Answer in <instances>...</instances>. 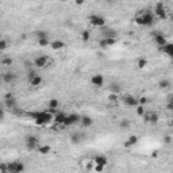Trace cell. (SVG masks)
Listing matches in <instances>:
<instances>
[{
    "label": "cell",
    "instance_id": "cell-1",
    "mask_svg": "<svg viewBox=\"0 0 173 173\" xmlns=\"http://www.w3.org/2000/svg\"><path fill=\"white\" fill-rule=\"evenodd\" d=\"M135 22H137V24H139V26L150 27V26H153V24L156 23V16H154L153 12H150V11L142 10V11H139V12L137 14V16H135Z\"/></svg>",
    "mask_w": 173,
    "mask_h": 173
},
{
    "label": "cell",
    "instance_id": "cell-2",
    "mask_svg": "<svg viewBox=\"0 0 173 173\" xmlns=\"http://www.w3.org/2000/svg\"><path fill=\"white\" fill-rule=\"evenodd\" d=\"M53 118H54V115L49 112L47 110H46V111H39V114H38L37 119H34V122L38 124V126H43V124L50 123V122L53 120Z\"/></svg>",
    "mask_w": 173,
    "mask_h": 173
},
{
    "label": "cell",
    "instance_id": "cell-3",
    "mask_svg": "<svg viewBox=\"0 0 173 173\" xmlns=\"http://www.w3.org/2000/svg\"><path fill=\"white\" fill-rule=\"evenodd\" d=\"M88 22L91 26L93 27H99V29H103V27H105V23H107V20H105V18L103 15H99V14H92V15L88 16Z\"/></svg>",
    "mask_w": 173,
    "mask_h": 173
},
{
    "label": "cell",
    "instance_id": "cell-4",
    "mask_svg": "<svg viewBox=\"0 0 173 173\" xmlns=\"http://www.w3.org/2000/svg\"><path fill=\"white\" fill-rule=\"evenodd\" d=\"M153 15L156 16V18H158V19H166L168 11H166V8H165V4H164L162 2L156 3V7H154Z\"/></svg>",
    "mask_w": 173,
    "mask_h": 173
},
{
    "label": "cell",
    "instance_id": "cell-5",
    "mask_svg": "<svg viewBox=\"0 0 173 173\" xmlns=\"http://www.w3.org/2000/svg\"><path fill=\"white\" fill-rule=\"evenodd\" d=\"M4 105L7 108H12V110H15V108L18 107V102H16L15 95L11 93V92H7V93L4 95Z\"/></svg>",
    "mask_w": 173,
    "mask_h": 173
},
{
    "label": "cell",
    "instance_id": "cell-6",
    "mask_svg": "<svg viewBox=\"0 0 173 173\" xmlns=\"http://www.w3.org/2000/svg\"><path fill=\"white\" fill-rule=\"evenodd\" d=\"M38 142H39V139H38L37 135H27L26 139H24V145H26V147L29 149V150H34V149H37L38 146Z\"/></svg>",
    "mask_w": 173,
    "mask_h": 173
},
{
    "label": "cell",
    "instance_id": "cell-7",
    "mask_svg": "<svg viewBox=\"0 0 173 173\" xmlns=\"http://www.w3.org/2000/svg\"><path fill=\"white\" fill-rule=\"evenodd\" d=\"M80 119H81V116L78 115V114H69V115H66L62 126H65V127L73 126V124H76V123H80Z\"/></svg>",
    "mask_w": 173,
    "mask_h": 173
},
{
    "label": "cell",
    "instance_id": "cell-8",
    "mask_svg": "<svg viewBox=\"0 0 173 173\" xmlns=\"http://www.w3.org/2000/svg\"><path fill=\"white\" fill-rule=\"evenodd\" d=\"M153 42L156 43L158 47H162V46H164L165 43L168 42V39H166V37H165L162 32L154 31V34H153Z\"/></svg>",
    "mask_w": 173,
    "mask_h": 173
},
{
    "label": "cell",
    "instance_id": "cell-9",
    "mask_svg": "<svg viewBox=\"0 0 173 173\" xmlns=\"http://www.w3.org/2000/svg\"><path fill=\"white\" fill-rule=\"evenodd\" d=\"M91 84L93 86H96V88L103 86V84H104V76L100 74V73H95V74H92L91 76Z\"/></svg>",
    "mask_w": 173,
    "mask_h": 173
},
{
    "label": "cell",
    "instance_id": "cell-10",
    "mask_svg": "<svg viewBox=\"0 0 173 173\" xmlns=\"http://www.w3.org/2000/svg\"><path fill=\"white\" fill-rule=\"evenodd\" d=\"M123 103H124V105H127V107H130V108L138 107V97H135L134 95H126V96L123 97Z\"/></svg>",
    "mask_w": 173,
    "mask_h": 173
},
{
    "label": "cell",
    "instance_id": "cell-11",
    "mask_svg": "<svg viewBox=\"0 0 173 173\" xmlns=\"http://www.w3.org/2000/svg\"><path fill=\"white\" fill-rule=\"evenodd\" d=\"M86 135L84 134V132H80V131H74L70 134V141H72V143H74V145H78V143H81L84 139H85Z\"/></svg>",
    "mask_w": 173,
    "mask_h": 173
},
{
    "label": "cell",
    "instance_id": "cell-12",
    "mask_svg": "<svg viewBox=\"0 0 173 173\" xmlns=\"http://www.w3.org/2000/svg\"><path fill=\"white\" fill-rule=\"evenodd\" d=\"M49 62V57L47 56H37L34 58V65L37 68H45Z\"/></svg>",
    "mask_w": 173,
    "mask_h": 173
},
{
    "label": "cell",
    "instance_id": "cell-13",
    "mask_svg": "<svg viewBox=\"0 0 173 173\" xmlns=\"http://www.w3.org/2000/svg\"><path fill=\"white\" fill-rule=\"evenodd\" d=\"M95 165H100V166H107L108 165V157L104 156V154H97L96 157L93 158Z\"/></svg>",
    "mask_w": 173,
    "mask_h": 173
},
{
    "label": "cell",
    "instance_id": "cell-14",
    "mask_svg": "<svg viewBox=\"0 0 173 173\" xmlns=\"http://www.w3.org/2000/svg\"><path fill=\"white\" fill-rule=\"evenodd\" d=\"M143 118H145V122H147V123H150V124H156L157 122H158L159 116H158V114H156V112H147V114L145 112Z\"/></svg>",
    "mask_w": 173,
    "mask_h": 173
},
{
    "label": "cell",
    "instance_id": "cell-15",
    "mask_svg": "<svg viewBox=\"0 0 173 173\" xmlns=\"http://www.w3.org/2000/svg\"><path fill=\"white\" fill-rule=\"evenodd\" d=\"M115 43H116V38H103L99 45H100V47L105 49V47H108V46H114Z\"/></svg>",
    "mask_w": 173,
    "mask_h": 173
},
{
    "label": "cell",
    "instance_id": "cell-16",
    "mask_svg": "<svg viewBox=\"0 0 173 173\" xmlns=\"http://www.w3.org/2000/svg\"><path fill=\"white\" fill-rule=\"evenodd\" d=\"M159 50H161L164 54H166L168 57H172L173 56V43L166 42L162 47H159Z\"/></svg>",
    "mask_w": 173,
    "mask_h": 173
},
{
    "label": "cell",
    "instance_id": "cell-17",
    "mask_svg": "<svg viewBox=\"0 0 173 173\" xmlns=\"http://www.w3.org/2000/svg\"><path fill=\"white\" fill-rule=\"evenodd\" d=\"M80 124L84 127V129H89V127L93 124V119L91 118V116H81L80 119Z\"/></svg>",
    "mask_w": 173,
    "mask_h": 173
},
{
    "label": "cell",
    "instance_id": "cell-18",
    "mask_svg": "<svg viewBox=\"0 0 173 173\" xmlns=\"http://www.w3.org/2000/svg\"><path fill=\"white\" fill-rule=\"evenodd\" d=\"M15 77L16 76H15L14 72H5L4 74H2V80L4 81L5 84H11L14 80H15Z\"/></svg>",
    "mask_w": 173,
    "mask_h": 173
},
{
    "label": "cell",
    "instance_id": "cell-19",
    "mask_svg": "<svg viewBox=\"0 0 173 173\" xmlns=\"http://www.w3.org/2000/svg\"><path fill=\"white\" fill-rule=\"evenodd\" d=\"M50 47L53 49V50H61V49L65 47V42L61 39H56V41H53V42H50Z\"/></svg>",
    "mask_w": 173,
    "mask_h": 173
},
{
    "label": "cell",
    "instance_id": "cell-20",
    "mask_svg": "<svg viewBox=\"0 0 173 173\" xmlns=\"http://www.w3.org/2000/svg\"><path fill=\"white\" fill-rule=\"evenodd\" d=\"M138 141H139V137H138V135H130V137L127 138V141L124 142V146H126V147L134 146V145L138 143Z\"/></svg>",
    "mask_w": 173,
    "mask_h": 173
},
{
    "label": "cell",
    "instance_id": "cell-21",
    "mask_svg": "<svg viewBox=\"0 0 173 173\" xmlns=\"http://www.w3.org/2000/svg\"><path fill=\"white\" fill-rule=\"evenodd\" d=\"M65 118H66V114H64V112H56L53 120H54V123H57V124H64Z\"/></svg>",
    "mask_w": 173,
    "mask_h": 173
},
{
    "label": "cell",
    "instance_id": "cell-22",
    "mask_svg": "<svg viewBox=\"0 0 173 173\" xmlns=\"http://www.w3.org/2000/svg\"><path fill=\"white\" fill-rule=\"evenodd\" d=\"M42 83H43V78H42V76H39V74L34 76V77H32L31 80H30V85H31V86H34V88H37V86H39Z\"/></svg>",
    "mask_w": 173,
    "mask_h": 173
},
{
    "label": "cell",
    "instance_id": "cell-23",
    "mask_svg": "<svg viewBox=\"0 0 173 173\" xmlns=\"http://www.w3.org/2000/svg\"><path fill=\"white\" fill-rule=\"evenodd\" d=\"M108 88H110L111 93H116V95H119V93H120V91H122V85L119 83H111Z\"/></svg>",
    "mask_w": 173,
    "mask_h": 173
},
{
    "label": "cell",
    "instance_id": "cell-24",
    "mask_svg": "<svg viewBox=\"0 0 173 173\" xmlns=\"http://www.w3.org/2000/svg\"><path fill=\"white\" fill-rule=\"evenodd\" d=\"M119 127H120L122 130H129L130 127H131V120L127 118H123L119 120Z\"/></svg>",
    "mask_w": 173,
    "mask_h": 173
},
{
    "label": "cell",
    "instance_id": "cell-25",
    "mask_svg": "<svg viewBox=\"0 0 173 173\" xmlns=\"http://www.w3.org/2000/svg\"><path fill=\"white\" fill-rule=\"evenodd\" d=\"M103 37L104 38H115L116 37V32L114 29H107V27H103Z\"/></svg>",
    "mask_w": 173,
    "mask_h": 173
},
{
    "label": "cell",
    "instance_id": "cell-26",
    "mask_svg": "<svg viewBox=\"0 0 173 173\" xmlns=\"http://www.w3.org/2000/svg\"><path fill=\"white\" fill-rule=\"evenodd\" d=\"M59 107V102L57 99H50L47 102V110H54V111H57V108Z\"/></svg>",
    "mask_w": 173,
    "mask_h": 173
},
{
    "label": "cell",
    "instance_id": "cell-27",
    "mask_svg": "<svg viewBox=\"0 0 173 173\" xmlns=\"http://www.w3.org/2000/svg\"><path fill=\"white\" fill-rule=\"evenodd\" d=\"M38 149V153L39 154H43V156H46V154H49L51 151V146L50 145H43V146H39Z\"/></svg>",
    "mask_w": 173,
    "mask_h": 173
},
{
    "label": "cell",
    "instance_id": "cell-28",
    "mask_svg": "<svg viewBox=\"0 0 173 173\" xmlns=\"http://www.w3.org/2000/svg\"><path fill=\"white\" fill-rule=\"evenodd\" d=\"M169 86H170V81L169 80H166V78L159 80V83H158V88L159 89H166V88H169Z\"/></svg>",
    "mask_w": 173,
    "mask_h": 173
},
{
    "label": "cell",
    "instance_id": "cell-29",
    "mask_svg": "<svg viewBox=\"0 0 173 173\" xmlns=\"http://www.w3.org/2000/svg\"><path fill=\"white\" fill-rule=\"evenodd\" d=\"M15 172L16 173H23L24 172V164L22 161H15Z\"/></svg>",
    "mask_w": 173,
    "mask_h": 173
},
{
    "label": "cell",
    "instance_id": "cell-30",
    "mask_svg": "<svg viewBox=\"0 0 173 173\" xmlns=\"http://www.w3.org/2000/svg\"><path fill=\"white\" fill-rule=\"evenodd\" d=\"M81 39H83L84 42H88V41L91 39V31H89V30H84V31L81 32Z\"/></svg>",
    "mask_w": 173,
    "mask_h": 173
},
{
    "label": "cell",
    "instance_id": "cell-31",
    "mask_svg": "<svg viewBox=\"0 0 173 173\" xmlns=\"http://www.w3.org/2000/svg\"><path fill=\"white\" fill-rule=\"evenodd\" d=\"M35 35H37L38 39H42V38H47V31H45V30H39V31L35 32Z\"/></svg>",
    "mask_w": 173,
    "mask_h": 173
},
{
    "label": "cell",
    "instance_id": "cell-32",
    "mask_svg": "<svg viewBox=\"0 0 173 173\" xmlns=\"http://www.w3.org/2000/svg\"><path fill=\"white\" fill-rule=\"evenodd\" d=\"M135 112H137L138 116H143L145 115V107H143V105H138V107H135Z\"/></svg>",
    "mask_w": 173,
    "mask_h": 173
},
{
    "label": "cell",
    "instance_id": "cell-33",
    "mask_svg": "<svg viewBox=\"0 0 173 173\" xmlns=\"http://www.w3.org/2000/svg\"><path fill=\"white\" fill-rule=\"evenodd\" d=\"M137 64H138V68H139V69H143V68L147 65V59H146V58H139Z\"/></svg>",
    "mask_w": 173,
    "mask_h": 173
},
{
    "label": "cell",
    "instance_id": "cell-34",
    "mask_svg": "<svg viewBox=\"0 0 173 173\" xmlns=\"http://www.w3.org/2000/svg\"><path fill=\"white\" fill-rule=\"evenodd\" d=\"M38 45L45 47V46L50 45V41H49V38H42V39H38Z\"/></svg>",
    "mask_w": 173,
    "mask_h": 173
},
{
    "label": "cell",
    "instance_id": "cell-35",
    "mask_svg": "<svg viewBox=\"0 0 173 173\" xmlns=\"http://www.w3.org/2000/svg\"><path fill=\"white\" fill-rule=\"evenodd\" d=\"M12 58L11 57H5V58L2 59V65H5V66H10V65H12Z\"/></svg>",
    "mask_w": 173,
    "mask_h": 173
},
{
    "label": "cell",
    "instance_id": "cell-36",
    "mask_svg": "<svg viewBox=\"0 0 173 173\" xmlns=\"http://www.w3.org/2000/svg\"><path fill=\"white\" fill-rule=\"evenodd\" d=\"M8 47V42L5 39H0V51H4Z\"/></svg>",
    "mask_w": 173,
    "mask_h": 173
},
{
    "label": "cell",
    "instance_id": "cell-37",
    "mask_svg": "<svg viewBox=\"0 0 173 173\" xmlns=\"http://www.w3.org/2000/svg\"><path fill=\"white\" fill-rule=\"evenodd\" d=\"M118 96H119V95H116V93H110V95H108V100L114 103V102L118 100Z\"/></svg>",
    "mask_w": 173,
    "mask_h": 173
},
{
    "label": "cell",
    "instance_id": "cell-38",
    "mask_svg": "<svg viewBox=\"0 0 173 173\" xmlns=\"http://www.w3.org/2000/svg\"><path fill=\"white\" fill-rule=\"evenodd\" d=\"M172 139H173L172 135H166V137L164 138V143L165 145H170V143H172Z\"/></svg>",
    "mask_w": 173,
    "mask_h": 173
},
{
    "label": "cell",
    "instance_id": "cell-39",
    "mask_svg": "<svg viewBox=\"0 0 173 173\" xmlns=\"http://www.w3.org/2000/svg\"><path fill=\"white\" fill-rule=\"evenodd\" d=\"M146 103H147V99H146L145 96H142V97L138 99V105H143V104H146Z\"/></svg>",
    "mask_w": 173,
    "mask_h": 173
},
{
    "label": "cell",
    "instance_id": "cell-40",
    "mask_svg": "<svg viewBox=\"0 0 173 173\" xmlns=\"http://www.w3.org/2000/svg\"><path fill=\"white\" fill-rule=\"evenodd\" d=\"M37 74H38V73L35 72V70H30V72H29V74H27V78H29V81L31 80V78L34 77V76H37Z\"/></svg>",
    "mask_w": 173,
    "mask_h": 173
},
{
    "label": "cell",
    "instance_id": "cell-41",
    "mask_svg": "<svg viewBox=\"0 0 173 173\" xmlns=\"http://www.w3.org/2000/svg\"><path fill=\"white\" fill-rule=\"evenodd\" d=\"M104 170V166H100V165H95V172L96 173H102Z\"/></svg>",
    "mask_w": 173,
    "mask_h": 173
},
{
    "label": "cell",
    "instance_id": "cell-42",
    "mask_svg": "<svg viewBox=\"0 0 173 173\" xmlns=\"http://www.w3.org/2000/svg\"><path fill=\"white\" fill-rule=\"evenodd\" d=\"M0 170H2L3 173H8V170H7V164H0Z\"/></svg>",
    "mask_w": 173,
    "mask_h": 173
},
{
    "label": "cell",
    "instance_id": "cell-43",
    "mask_svg": "<svg viewBox=\"0 0 173 173\" xmlns=\"http://www.w3.org/2000/svg\"><path fill=\"white\" fill-rule=\"evenodd\" d=\"M166 110H168V111H172V110H173V103H172V100H169V103L166 104Z\"/></svg>",
    "mask_w": 173,
    "mask_h": 173
},
{
    "label": "cell",
    "instance_id": "cell-44",
    "mask_svg": "<svg viewBox=\"0 0 173 173\" xmlns=\"http://www.w3.org/2000/svg\"><path fill=\"white\" fill-rule=\"evenodd\" d=\"M4 115H5V112H4V108H2V107H0V119H3V118H4Z\"/></svg>",
    "mask_w": 173,
    "mask_h": 173
},
{
    "label": "cell",
    "instance_id": "cell-45",
    "mask_svg": "<svg viewBox=\"0 0 173 173\" xmlns=\"http://www.w3.org/2000/svg\"><path fill=\"white\" fill-rule=\"evenodd\" d=\"M3 83V80H2V76H0V84H2Z\"/></svg>",
    "mask_w": 173,
    "mask_h": 173
},
{
    "label": "cell",
    "instance_id": "cell-46",
    "mask_svg": "<svg viewBox=\"0 0 173 173\" xmlns=\"http://www.w3.org/2000/svg\"><path fill=\"white\" fill-rule=\"evenodd\" d=\"M0 39H2V38H0Z\"/></svg>",
    "mask_w": 173,
    "mask_h": 173
}]
</instances>
